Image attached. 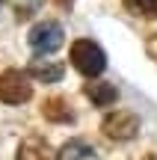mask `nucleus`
Instances as JSON below:
<instances>
[{"instance_id":"1","label":"nucleus","mask_w":157,"mask_h":160,"mask_svg":"<svg viewBox=\"0 0 157 160\" xmlns=\"http://www.w3.org/2000/svg\"><path fill=\"white\" fill-rule=\"evenodd\" d=\"M71 65L80 71L83 77H98L107 68V57L92 39H77L71 45Z\"/></svg>"},{"instance_id":"2","label":"nucleus","mask_w":157,"mask_h":160,"mask_svg":"<svg viewBox=\"0 0 157 160\" xmlns=\"http://www.w3.org/2000/svg\"><path fill=\"white\" fill-rule=\"evenodd\" d=\"M27 42H30V48H33L39 57H51V53H56L59 48H62L65 33H62V27H59L56 21H39L30 30Z\"/></svg>"},{"instance_id":"3","label":"nucleus","mask_w":157,"mask_h":160,"mask_svg":"<svg viewBox=\"0 0 157 160\" xmlns=\"http://www.w3.org/2000/svg\"><path fill=\"white\" fill-rule=\"evenodd\" d=\"M30 95H33V83L27 80V74H21V71L9 68L0 74V101L3 104H27Z\"/></svg>"},{"instance_id":"4","label":"nucleus","mask_w":157,"mask_h":160,"mask_svg":"<svg viewBox=\"0 0 157 160\" xmlns=\"http://www.w3.org/2000/svg\"><path fill=\"white\" fill-rule=\"evenodd\" d=\"M101 131H104V137H110L113 142H128V139H134L136 133H140V119H136L134 113H110L104 116V122H101Z\"/></svg>"},{"instance_id":"5","label":"nucleus","mask_w":157,"mask_h":160,"mask_svg":"<svg viewBox=\"0 0 157 160\" xmlns=\"http://www.w3.org/2000/svg\"><path fill=\"white\" fill-rule=\"evenodd\" d=\"M15 160H56V154H53V148L47 145L45 137L33 133V137H27L21 145H18Z\"/></svg>"},{"instance_id":"6","label":"nucleus","mask_w":157,"mask_h":160,"mask_svg":"<svg viewBox=\"0 0 157 160\" xmlns=\"http://www.w3.org/2000/svg\"><path fill=\"white\" fill-rule=\"evenodd\" d=\"M86 98H89V104H95V107H110V104H116V98H119V92H116V86H110V83H101V80H92V83H86Z\"/></svg>"},{"instance_id":"7","label":"nucleus","mask_w":157,"mask_h":160,"mask_svg":"<svg viewBox=\"0 0 157 160\" xmlns=\"http://www.w3.org/2000/svg\"><path fill=\"white\" fill-rule=\"evenodd\" d=\"M56 160H101V157H98V151H95L89 142L71 139V142H65L62 148L56 151Z\"/></svg>"},{"instance_id":"8","label":"nucleus","mask_w":157,"mask_h":160,"mask_svg":"<svg viewBox=\"0 0 157 160\" xmlns=\"http://www.w3.org/2000/svg\"><path fill=\"white\" fill-rule=\"evenodd\" d=\"M30 74L36 80H42V83H56V80H62V65L53 62V59H33L30 62Z\"/></svg>"},{"instance_id":"9","label":"nucleus","mask_w":157,"mask_h":160,"mask_svg":"<svg viewBox=\"0 0 157 160\" xmlns=\"http://www.w3.org/2000/svg\"><path fill=\"white\" fill-rule=\"evenodd\" d=\"M42 113H45V119H47V122H59V125H68V122L74 119L71 107L62 101V98H47L45 107H42Z\"/></svg>"},{"instance_id":"10","label":"nucleus","mask_w":157,"mask_h":160,"mask_svg":"<svg viewBox=\"0 0 157 160\" xmlns=\"http://www.w3.org/2000/svg\"><path fill=\"white\" fill-rule=\"evenodd\" d=\"M125 9L136 18H157V0H125Z\"/></svg>"},{"instance_id":"11","label":"nucleus","mask_w":157,"mask_h":160,"mask_svg":"<svg viewBox=\"0 0 157 160\" xmlns=\"http://www.w3.org/2000/svg\"><path fill=\"white\" fill-rule=\"evenodd\" d=\"M9 3H12V9H15V15L24 21V18H30L42 3H45V0H9Z\"/></svg>"},{"instance_id":"12","label":"nucleus","mask_w":157,"mask_h":160,"mask_svg":"<svg viewBox=\"0 0 157 160\" xmlns=\"http://www.w3.org/2000/svg\"><path fill=\"white\" fill-rule=\"evenodd\" d=\"M59 3H62V6H65V9H68V6H71V0H59Z\"/></svg>"},{"instance_id":"13","label":"nucleus","mask_w":157,"mask_h":160,"mask_svg":"<svg viewBox=\"0 0 157 160\" xmlns=\"http://www.w3.org/2000/svg\"><path fill=\"white\" fill-rule=\"evenodd\" d=\"M0 6H3V0H0Z\"/></svg>"}]
</instances>
